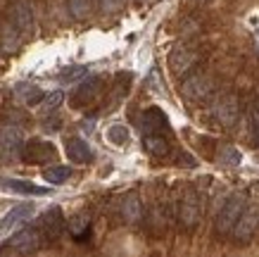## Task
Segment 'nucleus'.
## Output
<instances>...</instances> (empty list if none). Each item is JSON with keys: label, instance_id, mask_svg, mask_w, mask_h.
<instances>
[{"label": "nucleus", "instance_id": "nucleus-1", "mask_svg": "<svg viewBox=\"0 0 259 257\" xmlns=\"http://www.w3.org/2000/svg\"><path fill=\"white\" fill-rule=\"evenodd\" d=\"M247 207L245 205V195H231L226 203L221 205V210L217 212V222H214V229L219 231V234H231L233 231V226H236L238 217L243 214V210Z\"/></svg>", "mask_w": 259, "mask_h": 257}, {"label": "nucleus", "instance_id": "nucleus-2", "mask_svg": "<svg viewBox=\"0 0 259 257\" xmlns=\"http://www.w3.org/2000/svg\"><path fill=\"white\" fill-rule=\"evenodd\" d=\"M19 157H22L26 164H48V162H55L57 160V150L53 143L40 138H31L22 143L19 148Z\"/></svg>", "mask_w": 259, "mask_h": 257}, {"label": "nucleus", "instance_id": "nucleus-3", "mask_svg": "<svg viewBox=\"0 0 259 257\" xmlns=\"http://www.w3.org/2000/svg\"><path fill=\"white\" fill-rule=\"evenodd\" d=\"M179 219L186 229H193V226L200 224V219H202V198H200L197 191L190 188V191H186V195L181 198Z\"/></svg>", "mask_w": 259, "mask_h": 257}, {"label": "nucleus", "instance_id": "nucleus-4", "mask_svg": "<svg viewBox=\"0 0 259 257\" xmlns=\"http://www.w3.org/2000/svg\"><path fill=\"white\" fill-rule=\"evenodd\" d=\"M212 79L207 77V74H200V71H195V74H190V77L183 79V84H181V93H183V98H188V100H204V98H209V93H212Z\"/></svg>", "mask_w": 259, "mask_h": 257}, {"label": "nucleus", "instance_id": "nucleus-5", "mask_svg": "<svg viewBox=\"0 0 259 257\" xmlns=\"http://www.w3.org/2000/svg\"><path fill=\"white\" fill-rule=\"evenodd\" d=\"M100 91H102V79L100 77H91V79H86V81H81L79 88L71 93V107L74 109L88 107L91 102L98 100Z\"/></svg>", "mask_w": 259, "mask_h": 257}, {"label": "nucleus", "instance_id": "nucleus-6", "mask_svg": "<svg viewBox=\"0 0 259 257\" xmlns=\"http://www.w3.org/2000/svg\"><path fill=\"white\" fill-rule=\"evenodd\" d=\"M257 229H259V207L257 205H250V207H245L243 214L238 217L236 226H233V238L236 241H250L252 236L257 234Z\"/></svg>", "mask_w": 259, "mask_h": 257}, {"label": "nucleus", "instance_id": "nucleus-7", "mask_svg": "<svg viewBox=\"0 0 259 257\" xmlns=\"http://www.w3.org/2000/svg\"><path fill=\"white\" fill-rule=\"evenodd\" d=\"M10 24L22 36H29L33 31V12L26 0H15L12 3V8H10Z\"/></svg>", "mask_w": 259, "mask_h": 257}, {"label": "nucleus", "instance_id": "nucleus-8", "mask_svg": "<svg viewBox=\"0 0 259 257\" xmlns=\"http://www.w3.org/2000/svg\"><path fill=\"white\" fill-rule=\"evenodd\" d=\"M64 217H62V210L60 207H50V210L43 214L40 219V236H43V241H57L64 231Z\"/></svg>", "mask_w": 259, "mask_h": 257}, {"label": "nucleus", "instance_id": "nucleus-9", "mask_svg": "<svg viewBox=\"0 0 259 257\" xmlns=\"http://www.w3.org/2000/svg\"><path fill=\"white\" fill-rule=\"evenodd\" d=\"M238 112H240V102H238L236 95H221L219 100L212 105V117L226 126H231L236 122Z\"/></svg>", "mask_w": 259, "mask_h": 257}, {"label": "nucleus", "instance_id": "nucleus-10", "mask_svg": "<svg viewBox=\"0 0 259 257\" xmlns=\"http://www.w3.org/2000/svg\"><path fill=\"white\" fill-rule=\"evenodd\" d=\"M40 241H43V236H40V229H22L19 234H15L10 238V248L17 250V252H33V250L40 248Z\"/></svg>", "mask_w": 259, "mask_h": 257}, {"label": "nucleus", "instance_id": "nucleus-11", "mask_svg": "<svg viewBox=\"0 0 259 257\" xmlns=\"http://www.w3.org/2000/svg\"><path fill=\"white\" fill-rule=\"evenodd\" d=\"M195 62H197V55L186 46H176L171 53H169V67H171V71L174 74H179V77L193 69V64Z\"/></svg>", "mask_w": 259, "mask_h": 257}, {"label": "nucleus", "instance_id": "nucleus-12", "mask_svg": "<svg viewBox=\"0 0 259 257\" xmlns=\"http://www.w3.org/2000/svg\"><path fill=\"white\" fill-rule=\"evenodd\" d=\"M141 131L143 133H166L169 131V119L159 107H150L141 117Z\"/></svg>", "mask_w": 259, "mask_h": 257}, {"label": "nucleus", "instance_id": "nucleus-13", "mask_svg": "<svg viewBox=\"0 0 259 257\" xmlns=\"http://www.w3.org/2000/svg\"><path fill=\"white\" fill-rule=\"evenodd\" d=\"M24 143V133L19 126H5L3 131H0V155L8 157V155H15V153H19V148H22Z\"/></svg>", "mask_w": 259, "mask_h": 257}, {"label": "nucleus", "instance_id": "nucleus-14", "mask_svg": "<svg viewBox=\"0 0 259 257\" xmlns=\"http://www.w3.org/2000/svg\"><path fill=\"white\" fill-rule=\"evenodd\" d=\"M64 153L69 157V162H74V164H86L93 160V150H91V145L83 138H67Z\"/></svg>", "mask_w": 259, "mask_h": 257}, {"label": "nucleus", "instance_id": "nucleus-15", "mask_svg": "<svg viewBox=\"0 0 259 257\" xmlns=\"http://www.w3.org/2000/svg\"><path fill=\"white\" fill-rule=\"evenodd\" d=\"M143 148L152 157H166L171 153V143L166 138V133H145L143 136Z\"/></svg>", "mask_w": 259, "mask_h": 257}, {"label": "nucleus", "instance_id": "nucleus-16", "mask_svg": "<svg viewBox=\"0 0 259 257\" xmlns=\"http://www.w3.org/2000/svg\"><path fill=\"white\" fill-rule=\"evenodd\" d=\"M33 205H17V207H12V210L5 214V219L0 222V229L3 231H10V229H15V226H19L22 222H29V219L33 217Z\"/></svg>", "mask_w": 259, "mask_h": 257}, {"label": "nucleus", "instance_id": "nucleus-17", "mask_svg": "<svg viewBox=\"0 0 259 257\" xmlns=\"http://www.w3.org/2000/svg\"><path fill=\"white\" fill-rule=\"evenodd\" d=\"M119 212H121V219H124L126 224H136L143 214V205L138 200V195L136 193H128L121 198V203H119Z\"/></svg>", "mask_w": 259, "mask_h": 257}, {"label": "nucleus", "instance_id": "nucleus-18", "mask_svg": "<svg viewBox=\"0 0 259 257\" xmlns=\"http://www.w3.org/2000/svg\"><path fill=\"white\" fill-rule=\"evenodd\" d=\"M3 188H5V191H12V193H19V195H48V188L36 186L31 181H19V179L3 181Z\"/></svg>", "mask_w": 259, "mask_h": 257}, {"label": "nucleus", "instance_id": "nucleus-19", "mask_svg": "<svg viewBox=\"0 0 259 257\" xmlns=\"http://www.w3.org/2000/svg\"><path fill=\"white\" fill-rule=\"evenodd\" d=\"M22 39H24V36L17 31L10 22L0 29V46H3V50H5V53H15L17 48L22 46Z\"/></svg>", "mask_w": 259, "mask_h": 257}, {"label": "nucleus", "instance_id": "nucleus-20", "mask_svg": "<svg viewBox=\"0 0 259 257\" xmlns=\"http://www.w3.org/2000/svg\"><path fill=\"white\" fill-rule=\"evenodd\" d=\"M15 93L22 98L29 107H33V105H40V100H43V91L40 88H36L33 84H19L15 88Z\"/></svg>", "mask_w": 259, "mask_h": 257}, {"label": "nucleus", "instance_id": "nucleus-21", "mask_svg": "<svg viewBox=\"0 0 259 257\" xmlns=\"http://www.w3.org/2000/svg\"><path fill=\"white\" fill-rule=\"evenodd\" d=\"M71 176V169L69 167H64V164H55V167H48V169H43V179L48 181V183H64V181Z\"/></svg>", "mask_w": 259, "mask_h": 257}, {"label": "nucleus", "instance_id": "nucleus-22", "mask_svg": "<svg viewBox=\"0 0 259 257\" xmlns=\"http://www.w3.org/2000/svg\"><path fill=\"white\" fill-rule=\"evenodd\" d=\"M128 129H126L124 124H112L110 129H107V140H110L112 145H126L128 143Z\"/></svg>", "mask_w": 259, "mask_h": 257}, {"label": "nucleus", "instance_id": "nucleus-23", "mask_svg": "<svg viewBox=\"0 0 259 257\" xmlns=\"http://www.w3.org/2000/svg\"><path fill=\"white\" fill-rule=\"evenodd\" d=\"M69 12L76 19H86L93 12V0H69Z\"/></svg>", "mask_w": 259, "mask_h": 257}, {"label": "nucleus", "instance_id": "nucleus-24", "mask_svg": "<svg viewBox=\"0 0 259 257\" xmlns=\"http://www.w3.org/2000/svg\"><path fill=\"white\" fill-rule=\"evenodd\" d=\"M67 229H69V234L74 236V238H81V236L88 231V214H76V217H71Z\"/></svg>", "mask_w": 259, "mask_h": 257}, {"label": "nucleus", "instance_id": "nucleus-25", "mask_svg": "<svg viewBox=\"0 0 259 257\" xmlns=\"http://www.w3.org/2000/svg\"><path fill=\"white\" fill-rule=\"evenodd\" d=\"M64 100V93L62 91H53V93L43 95V100H40V105H43V112H55L60 105H62Z\"/></svg>", "mask_w": 259, "mask_h": 257}, {"label": "nucleus", "instance_id": "nucleus-26", "mask_svg": "<svg viewBox=\"0 0 259 257\" xmlns=\"http://www.w3.org/2000/svg\"><path fill=\"white\" fill-rule=\"evenodd\" d=\"M81 77H86V67H81V64H74V67H67L60 71V81H64V84L79 81Z\"/></svg>", "mask_w": 259, "mask_h": 257}, {"label": "nucleus", "instance_id": "nucleus-27", "mask_svg": "<svg viewBox=\"0 0 259 257\" xmlns=\"http://www.w3.org/2000/svg\"><path fill=\"white\" fill-rule=\"evenodd\" d=\"M221 162L224 164H228V167H236L238 162H240V160H243V155H240V153H238L236 148H224L221 150Z\"/></svg>", "mask_w": 259, "mask_h": 257}, {"label": "nucleus", "instance_id": "nucleus-28", "mask_svg": "<svg viewBox=\"0 0 259 257\" xmlns=\"http://www.w3.org/2000/svg\"><path fill=\"white\" fill-rule=\"evenodd\" d=\"M98 3H100V8L105 10V12H117L124 0H98Z\"/></svg>", "mask_w": 259, "mask_h": 257}, {"label": "nucleus", "instance_id": "nucleus-29", "mask_svg": "<svg viewBox=\"0 0 259 257\" xmlns=\"http://www.w3.org/2000/svg\"><path fill=\"white\" fill-rule=\"evenodd\" d=\"M60 124H62V119L60 117H50V119H46V126H43V129H46V131H57Z\"/></svg>", "mask_w": 259, "mask_h": 257}, {"label": "nucleus", "instance_id": "nucleus-30", "mask_svg": "<svg viewBox=\"0 0 259 257\" xmlns=\"http://www.w3.org/2000/svg\"><path fill=\"white\" fill-rule=\"evenodd\" d=\"M0 257H12V255H8V252H0Z\"/></svg>", "mask_w": 259, "mask_h": 257}, {"label": "nucleus", "instance_id": "nucleus-31", "mask_svg": "<svg viewBox=\"0 0 259 257\" xmlns=\"http://www.w3.org/2000/svg\"><path fill=\"white\" fill-rule=\"evenodd\" d=\"M197 3H209V0H197Z\"/></svg>", "mask_w": 259, "mask_h": 257}]
</instances>
